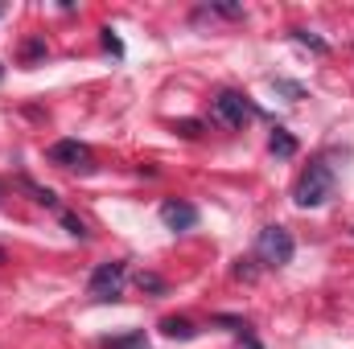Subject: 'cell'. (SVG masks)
I'll return each mask as SVG.
<instances>
[{"label": "cell", "instance_id": "6da1fadb", "mask_svg": "<svg viewBox=\"0 0 354 349\" xmlns=\"http://www.w3.org/2000/svg\"><path fill=\"white\" fill-rule=\"evenodd\" d=\"M334 197V169L326 161H309V169L297 177V189H292V201L301 210H317Z\"/></svg>", "mask_w": 354, "mask_h": 349}, {"label": "cell", "instance_id": "7a4b0ae2", "mask_svg": "<svg viewBox=\"0 0 354 349\" xmlns=\"http://www.w3.org/2000/svg\"><path fill=\"white\" fill-rule=\"evenodd\" d=\"M292 251H297V243H292V235H288L284 226H264V230L256 235V259L268 263V267L292 263Z\"/></svg>", "mask_w": 354, "mask_h": 349}, {"label": "cell", "instance_id": "3957f363", "mask_svg": "<svg viewBox=\"0 0 354 349\" xmlns=\"http://www.w3.org/2000/svg\"><path fill=\"white\" fill-rule=\"evenodd\" d=\"M214 115H218L227 128H243V123L256 115V107H252L248 94H239V90H218V99H214Z\"/></svg>", "mask_w": 354, "mask_h": 349}, {"label": "cell", "instance_id": "277c9868", "mask_svg": "<svg viewBox=\"0 0 354 349\" xmlns=\"http://www.w3.org/2000/svg\"><path fill=\"white\" fill-rule=\"evenodd\" d=\"M91 296L95 300H115L124 292V263H99L91 271Z\"/></svg>", "mask_w": 354, "mask_h": 349}, {"label": "cell", "instance_id": "5b68a950", "mask_svg": "<svg viewBox=\"0 0 354 349\" xmlns=\"http://www.w3.org/2000/svg\"><path fill=\"white\" fill-rule=\"evenodd\" d=\"M50 161H54L58 169H91V148L79 144V140H58V144L50 148Z\"/></svg>", "mask_w": 354, "mask_h": 349}, {"label": "cell", "instance_id": "8992f818", "mask_svg": "<svg viewBox=\"0 0 354 349\" xmlns=\"http://www.w3.org/2000/svg\"><path fill=\"white\" fill-rule=\"evenodd\" d=\"M161 222L169 230H194L198 226V206H189V201H165L161 206Z\"/></svg>", "mask_w": 354, "mask_h": 349}, {"label": "cell", "instance_id": "52a82bcc", "mask_svg": "<svg viewBox=\"0 0 354 349\" xmlns=\"http://www.w3.org/2000/svg\"><path fill=\"white\" fill-rule=\"evenodd\" d=\"M161 333L174 337V341H189V337H198V329H194L189 321H181V317H165V321H161Z\"/></svg>", "mask_w": 354, "mask_h": 349}, {"label": "cell", "instance_id": "ba28073f", "mask_svg": "<svg viewBox=\"0 0 354 349\" xmlns=\"http://www.w3.org/2000/svg\"><path fill=\"white\" fill-rule=\"evenodd\" d=\"M268 148H272L276 157H284V161H288V157H297V140H292V136H288L284 128H276V132H272V140H268Z\"/></svg>", "mask_w": 354, "mask_h": 349}, {"label": "cell", "instance_id": "9c48e42d", "mask_svg": "<svg viewBox=\"0 0 354 349\" xmlns=\"http://www.w3.org/2000/svg\"><path fill=\"white\" fill-rule=\"evenodd\" d=\"M103 349H149V341H145V333H128V337H107Z\"/></svg>", "mask_w": 354, "mask_h": 349}, {"label": "cell", "instance_id": "30bf717a", "mask_svg": "<svg viewBox=\"0 0 354 349\" xmlns=\"http://www.w3.org/2000/svg\"><path fill=\"white\" fill-rule=\"evenodd\" d=\"M21 189H29V193H33V201H41V206H58V197H54L50 189H41V185H33L29 177H21Z\"/></svg>", "mask_w": 354, "mask_h": 349}, {"label": "cell", "instance_id": "8fae6325", "mask_svg": "<svg viewBox=\"0 0 354 349\" xmlns=\"http://www.w3.org/2000/svg\"><path fill=\"white\" fill-rule=\"evenodd\" d=\"M292 37H297V41H301V46H309V50H313V54H326V50H330V46H326V41H322V37H313V33H309V29H292Z\"/></svg>", "mask_w": 354, "mask_h": 349}, {"label": "cell", "instance_id": "7c38bea8", "mask_svg": "<svg viewBox=\"0 0 354 349\" xmlns=\"http://www.w3.org/2000/svg\"><path fill=\"white\" fill-rule=\"evenodd\" d=\"M136 283H140V292H165V279H161V275H153V271H140V275H136Z\"/></svg>", "mask_w": 354, "mask_h": 349}, {"label": "cell", "instance_id": "4fadbf2b", "mask_svg": "<svg viewBox=\"0 0 354 349\" xmlns=\"http://www.w3.org/2000/svg\"><path fill=\"white\" fill-rule=\"evenodd\" d=\"M62 226H66V230H71L75 239H87V226H83V222H79L75 214H62Z\"/></svg>", "mask_w": 354, "mask_h": 349}, {"label": "cell", "instance_id": "5bb4252c", "mask_svg": "<svg viewBox=\"0 0 354 349\" xmlns=\"http://www.w3.org/2000/svg\"><path fill=\"white\" fill-rule=\"evenodd\" d=\"M174 132H181V136H198V132H202V123H198V119H177Z\"/></svg>", "mask_w": 354, "mask_h": 349}, {"label": "cell", "instance_id": "9a60e30c", "mask_svg": "<svg viewBox=\"0 0 354 349\" xmlns=\"http://www.w3.org/2000/svg\"><path fill=\"white\" fill-rule=\"evenodd\" d=\"M214 12H223V17H243V4H210Z\"/></svg>", "mask_w": 354, "mask_h": 349}, {"label": "cell", "instance_id": "2e32d148", "mask_svg": "<svg viewBox=\"0 0 354 349\" xmlns=\"http://www.w3.org/2000/svg\"><path fill=\"white\" fill-rule=\"evenodd\" d=\"M103 46H107L111 54H124V46H120V37H115L111 29H103Z\"/></svg>", "mask_w": 354, "mask_h": 349}, {"label": "cell", "instance_id": "e0dca14e", "mask_svg": "<svg viewBox=\"0 0 354 349\" xmlns=\"http://www.w3.org/2000/svg\"><path fill=\"white\" fill-rule=\"evenodd\" d=\"M235 275H239V279H256V267H248V259H239V267H235Z\"/></svg>", "mask_w": 354, "mask_h": 349}, {"label": "cell", "instance_id": "ac0fdd59", "mask_svg": "<svg viewBox=\"0 0 354 349\" xmlns=\"http://www.w3.org/2000/svg\"><path fill=\"white\" fill-rule=\"evenodd\" d=\"M243 346H248V349H264L260 341H256V337H252V333H243Z\"/></svg>", "mask_w": 354, "mask_h": 349}, {"label": "cell", "instance_id": "d6986e66", "mask_svg": "<svg viewBox=\"0 0 354 349\" xmlns=\"http://www.w3.org/2000/svg\"><path fill=\"white\" fill-rule=\"evenodd\" d=\"M0 79H4V66H0Z\"/></svg>", "mask_w": 354, "mask_h": 349}, {"label": "cell", "instance_id": "ffe728a7", "mask_svg": "<svg viewBox=\"0 0 354 349\" xmlns=\"http://www.w3.org/2000/svg\"><path fill=\"white\" fill-rule=\"evenodd\" d=\"M0 263H4V251H0Z\"/></svg>", "mask_w": 354, "mask_h": 349}, {"label": "cell", "instance_id": "44dd1931", "mask_svg": "<svg viewBox=\"0 0 354 349\" xmlns=\"http://www.w3.org/2000/svg\"><path fill=\"white\" fill-rule=\"evenodd\" d=\"M0 193H4V185H0Z\"/></svg>", "mask_w": 354, "mask_h": 349}]
</instances>
